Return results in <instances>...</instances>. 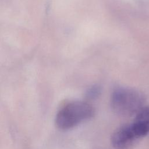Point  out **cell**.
I'll return each instance as SVG.
<instances>
[{"instance_id": "obj_1", "label": "cell", "mask_w": 149, "mask_h": 149, "mask_svg": "<svg viewBox=\"0 0 149 149\" xmlns=\"http://www.w3.org/2000/svg\"><path fill=\"white\" fill-rule=\"evenodd\" d=\"M146 99L139 91L126 87L116 88L112 93L111 106L117 115L124 117L136 116L144 107Z\"/></svg>"}, {"instance_id": "obj_2", "label": "cell", "mask_w": 149, "mask_h": 149, "mask_svg": "<svg viewBox=\"0 0 149 149\" xmlns=\"http://www.w3.org/2000/svg\"><path fill=\"white\" fill-rule=\"evenodd\" d=\"M94 114V108L90 104L80 101H72L58 111L55 123L59 129L67 130L91 119Z\"/></svg>"}, {"instance_id": "obj_3", "label": "cell", "mask_w": 149, "mask_h": 149, "mask_svg": "<svg viewBox=\"0 0 149 149\" xmlns=\"http://www.w3.org/2000/svg\"><path fill=\"white\" fill-rule=\"evenodd\" d=\"M149 133V130L141 123L133 122L121 126L111 137V144L115 149H132Z\"/></svg>"}, {"instance_id": "obj_4", "label": "cell", "mask_w": 149, "mask_h": 149, "mask_svg": "<svg viewBox=\"0 0 149 149\" xmlns=\"http://www.w3.org/2000/svg\"><path fill=\"white\" fill-rule=\"evenodd\" d=\"M134 120L141 123L149 130V107H143L135 116Z\"/></svg>"}, {"instance_id": "obj_5", "label": "cell", "mask_w": 149, "mask_h": 149, "mask_svg": "<svg viewBox=\"0 0 149 149\" xmlns=\"http://www.w3.org/2000/svg\"><path fill=\"white\" fill-rule=\"evenodd\" d=\"M98 93V89H97V88H93L88 91V96L91 98L95 97L97 96Z\"/></svg>"}]
</instances>
